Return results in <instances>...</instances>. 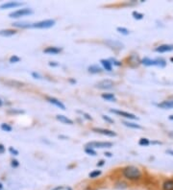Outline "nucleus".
Here are the masks:
<instances>
[{"label":"nucleus","instance_id":"20","mask_svg":"<svg viewBox=\"0 0 173 190\" xmlns=\"http://www.w3.org/2000/svg\"><path fill=\"white\" fill-rule=\"evenodd\" d=\"M13 27H17V28H23V29H26V28H31L32 23H28V22H15L12 24Z\"/></svg>","mask_w":173,"mask_h":190},{"label":"nucleus","instance_id":"1","mask_svg":"<svg viewBox=\"0 0 173 190\" xmlns=\"http://www.w3.org/2000/svg\"><path fill=\"white\" fill-rule=\"evenodd\" d=\"M122 175L126 180L136 182L142 179V172L139 167L135 165H128L123 168Z\"/></svg>","mask_w":173,"mask_h":190},{"label":"nucleus","instance_id":"8","mask_svg":"<svg viewBox=\"0 0 173 190\" xmlns=\"http://www.w3.org/2000/svg\"><path fill=\"white\" fill-rule=\"evenodd\" d=\"M154 50H155V52H158V53L170 52V51H173V44H162V45L157 46Z\"/></svg>","mask_w":173,"mask_h":190},{"label":"nucleus","instance_id":"18","mask_svg":"<svg viewBox=\"0 0 173 190\" xmlns=\"http://www.w3.org/2000/svg\"><path fill=\"white\" fill-rule=\"evenodd\" d=\"M101 97L103 99H105V100H107V101H110V102L116 101L115 95L114 93H102L101 94Z\"/></svg>","mask_w":173,"mask_h":190},{"label":"nucleus","instance_id":"37","mask_svg":"<svg viewBox=\"0 0 173 190\" xmlns=\"http://www.w3.org/2000/svg\"><path fill=\"white\" fill-rule=\"evenodd\" d=\"M5 153V147H4L3 144H0V154H4Z\"/></svg>","mask_w":173,"mask_h":190},{"label":"nucleus","instance_id":"26","mask_svg":"<svg viewBox=\"0 0 173 190\" xmlns=\"http://www.w3.org/2000/svg\"><path fill=\"white\" fill-rule=\"evenodd\" d=\"M132 16H133V17L135 18V19H137V20H141V19H142L143 18V13H139V12H137V11H134L133 13H132Z\"/></svg>","mask_w":173,"mask_h":190},{"label":"nucleus","instance_id":"31","mask_svg":"<svg viewBox=\"0 0 173 190\" xmlns=\"http://www.w3.org/2000/svg\"><path fill=\"white\" fill-rule=\"evenodd\" d=\"M110 61H111V64H112V65H116V66H120L121 64V61H118V60H115V59H110L109 60Z\"/></svg>","mask_w":173,"mask_h":190},{"label":"nucleus","instance_id":"4","mask_svg":"<svg viewBox=\"0 0 173 190\" xmlns=\"http://www.w3.org/2000/svg\"><path fill=\"white\" fill-rule=\"evenodd\" d=\"M86 147L88 148H99V149H104V148H111L113 147V143L109 141H91L86 144Z\"/></svg>","mask_w":173,"mask_h":190},{"label":"nucleus","instance_id":"27","mask_svg":"<svg viewBox=\"0 0 173 190\" xmlns=\"http://www.w3.org/2000/svg\"><path fill=\"white\" fill-rule=\"evenodd\" d=\"M0 128H1V130L4 131V132H12L13 128L9 125V124H6V123H3V124H1V126H0Z\"/></svg>","mask_w":173,"mask_h":190},{"label":"nucleus","instance_id":"11","mask_svg":"<svg viewBox=\"0 0 173 190\" xmlns=\"http://www.w3.org/2000/svg\"><path fill=\"white\" fill-rule=\"evenodd\" d=\"M46 99H47V101L50 104H52V105L58 107L59 108H61V110H63V111L65 110V106L60 100H58L57 98H55V97H46Z\"/></svg>","mask_w":173,"mask_h":190},{"label":"nucleus","instance_id":"2","mask_svg":"<svg viewBox=\"0 0 173 190\" xmlns=\"http://www.w3.org/2000/svg\"><path fill=\"white\" fill-rule=\"evenodd\" d=\"M34 13V11L30 8H22V9H18L16 11L12 12L9 16L11 18H19L22 16H30Z\"/></svg>","mask_w":173,"mask_h":190},{"label":"nucleus","instance_id":"23","mask_svg":"<svg viewBox=\"0 0 173 190\" xmlns=\"http://www.w3.org/2000/svg\"><path fill=\"white\" fill-rule=\"evenodd\" d=\"M155 61H156L157 65L160 66V67H165L166 65V61L163 58H157V59H155Z\"/></svg>","mask_w":173,"mask_h":190},{"label":"nucleus","instance_id":"6","mask_svg":"<svg viewBox=\"0 0 173 190\" xmlns=\"http://www.w3.org/2000/svg\"><path fill=\"white\" fill-rule=\"evenodd\" d=\"M115 85V83L113 82L112 80H109V79H106V80H102L100 81V82H98L95 87L97 88H100V89H110L112 88H114Z\"/></svg>","mask_w":173,"mask_h":190},{"label":"nucleus","instance_id":"48","mask_svg":"<svg viewBox=\"0 0 173 190\" xmlns=\"http://www.w3.org/2000/svg\"><path fill=\"white\" fill-rule=\"evenodd\" d=\"M170 61H173V58H171V59H170Z\"/></svg>","mask_w":173,"mask_h":190},{"label":"nucleus","instance_id":"3","mask_svg":"<svg viewBox=\"0 0 173 190\" xmlns=\"http://www.w3.org/2000/svg\"><path fill=\"white\" fill-rule=\"evenodd\" d=\"M56 24V21L54 19H45L41 20L40 22L32 23L31 28H37V29H48V28L53 27Z\"/></svg>","mask_w":173,"mask_h":190},{"label":"nucleus","instance_id":"22","mask_svg":"<svg viewBox=\"0 0 173 190\" xmlns=\"http://www.w3.org/2000/svg\"><path fill=\"white\" fill-rule=\"evenodd\" d=\"M124 126L131 128V129H142V126H139L137 123H133V122H129V121H123Z\"/></svg>","mask_w":173,"mask_h":190},{"label":"nucleus","instance_id":"35","mask_svg":"<svg viewBox=\"0 0 173 190\" xmlns=\"http://www.w3.org/2000/svg\"><path fill=\"white\" fill-rule=\"evenodd\" d=\"M32 76L34 78H36V79H41V76L39 73H37V72H33L32 73Z\"/></svg>","mask_w":173,"mask_h":190},{"label":"nucleus","instance_id":"33","mask_svg":"<svg viewBox=\"0 0 173 190\" xmlns=\"http://www.w3.org/2000/svg\"><path fill=\"white\" fill-rule=\"evenodd\" d=\"M102 118H103V119H104L106 122L110 123V124H113V123H115L114 119H112V118H110L109 116H107V115H102Z\"/></svg>","mask_w":173,"mask_h":190},{"label":"nucleus","instance_id":"42","mask_svg":"<svg viewBox=\"0 0 173 190\" xmlns=\"http://www.w3.org/2000/svg\"><path fill=\"white\" fill-rule=\"evenodd\" d=\"M150 143H152V144H159V145H161V144H162V142H161V141H152V142H150Z\"/></svg>","mask_w":173,"mask_h":190},{"label":"nucleus","instance_id":"41","mask_svg":"<svg viewBox=\"0 0 173 190\" xmlns=\"http://www.w3.org/2000/svg\"><path fill=\"white\" fill-rule=\"evenodd\" d=\"M166 153L173 156V150H166Z\"/></svg>","mask_w":173,"mask_h":190},{"label":"nucleus","instance_id":"29","mask_svg":"<svg viewBox=\"0 0 173 190\" xmlns=\"http://www.w3.org/2000/svg\"><path fill=\"white\" fill-rule=\"evenodd\" d=\"M85 152H86V154L90 155V156H96L95 150L92 149V148H88V147H86V148H85Z\"/></svg>","mask_w":173,"mask_h":190},{"label":"nucleus","instance_id":"14","mask_svg":"<svg viewBox=\"0 0 173 190\" xmlns=\"http://www.w3.org/2000/svg\"><path fill=\"white\" fill-rule=\"evenodd\" d=\"M56 119L59 120L60 122L64 123V124H67V125H72L73 124V121L71 119H69L67 116H64V115H62V114L56 115Z\"/></svg>","mask_w":173,"mask_h":190},{"label":"nucleus","instance_id":"9","mask_svg":"<svg viewBox=\"0 0 173 190\" xmlns=\"http://www.w3.org/2000/svg\"><path fill=\"white\" fill-rule=\"evenodd\" d=\"M62 48L61 47H57V46H48L43 50V53L45 54H49V55H57L59 53L62 52Z\"/></svg>","mask_w":173,"mask_h":190},{"label":"nucleus","instance_id":"38","mask_svg":"<svg viewBox=\"0 0 173 190\" xmlns=\"http://www.w3.org/2000/svg\"><path fill=\"white\" fill-rule=\"evenodd\" d=\"M83 113V115H85V117L87 118L88 120H91L92 118H91V116L90 115V114H88V113H85V112H82Z\"/></svg>","mask_w":173,"mask_h":190},{"label":"nucleus","instance_id":"46","mask_svg":"<svg viewBox=\"0 0 173 190\" xmlns=\"http://www.w3.org/2000/svg\"><path fill=\"white\" fill-rule=\"evenodd\" d=\"M2 104H3V103H2V101H1V99H0V107L2 106Z\"/></svg>","mask_w":173,"mask_h":190},{"label":"nucleus","instance_id":"47","mask_svg":"<svg viewBox=\"0 0 173 190\" xmlns=\"http://www.w3.org/2000/svg\"><path fill=\"white\" fill-rule=\"evenodd\" d=\"M2 187H3V185H2V183H0V189H2Z\"/></svg>","mask_w":173,"mask_h":190},{"label":"nucleus","instance_id":"17","mask_svg":"<svg viewBox=\"0 0 173 190\" xmlns=\"http://www.w3.org/2000/svg\"><path fill=\"white\" fill-rule=\"evenodd\" d=\"M16 34V30H12V29L0 30V36H2V37H12Z\"/></svg>","mask_w":173,"mask_h":190},{"label":"nucleus","instance_id":"7","mask_svg":"<svg viewBox=\"0 0 173 190\" xmlns=\"http://www.w3.org/2000/svg\"><path fill=\"white\" fill-rule=\"evenodd\" d=\"M92 131L94 132H97V134H101L103 135H107V136H111V137L116 136V132H115L114 131L108 130V129H103V128H93Z\"/></svg>","mask_w":173,"mask_h":190},{"label":"nucleus","instance_id":"28","mask_svg":"<svg viewBox=\"0 0 173 190\" xmlns=\"http://www.w3.org/2000/svg\"><path fill=\"white\" fill-rule=\"evenodd\" d=\"M139 144L141 145V146H148L149 144H150V141H149L148 138H145V137H142V138L139 139Z\"/></svg>","mask_w":173,"mask_h":190},{"label":"nucleus","instance_id":"21","mask_svg":"<svg viewBox=\"0 0 173 190\" xmlns=\"http://www.w3.org/2000/svg\"><path fill=\"white\" fill-rule=\"evenodd\" d=\"M141 63L146 66H152V65H157L156 64V61L155 60H152V59H149V58H144L142 60Z\"/></svg>","mask_w":173,"mask_h":190},{"label":"nucleus","instance_id":"30","mask_svg":"<svg viewBox=\"0 0 173 190\" xmlns=\"http://www.w3.org/2000/svg\"><path fill=\"white\" fill-rule=\"evenodd\" d=\"M9 61H10V63H11V64H16V63H18V61H20V58H18V57H17V56H16V55H13Z\"/></svg>","mask_w":173,"mask_h":190},{"label":"nucleus","instance_id":"5","mask_svg":"<svg viewBox=\"0 0 173 190\" xmlns=\"http://www.w3.org/2000/svg\"><path fill=\"white\" fill-rule=\"evenodd\" d=\"M111 112L115 113V114H118L121 117H124V118H128V119H132V120H136V119H139V118L136 116L133 113H130L127 111H119V110H115V108H111L110 110Z\"/></svg>","mask_w":173,"mask_h":190},{"label":"nucleus","instance_id":"15","mask_svg":"<svg viewBox=\"0 0 173 190\" xmlns=\"http://www.w3.org/2000/svg\"><path fill=\"white\" fill-rule=\"evenodd\" d=\"M163 190H173V179H168L163 182Z\"/></svg>","mask_w":173,"mask_h":190},{"label":"nucleus","instance_id":"12","mask_svg":"<svg viewBox=\"0 0 173 190\" xmlns=\"http://www.w3.org/2000/svg\"><path fill=\"white\" fill-rule=\"evenodd\" d=\"M104 43L107 44L109 47H111V48H122L123 47V44L122 43H120L119 41H116V40H107L104 41Z\"/></svg>","mask_w":173,"mask_h":190},{"label":"nucleus","instance_id":"32","mask_svg":"<svg viewBox=\"0 0 173 190\" xmlns=\"http://www.w3.org/2000/svg\"><path fill=\"white\" fill-rule=\"evenodd\" d=\"M9 152H10V154L13 156H18V151L13 148V147H10V148H9Z\"/></svg>","mask_w":173,"mask_h":190},{"label":"nucleus","instance_id":"40","mask_svg":"<svg viewBox=\"0 0 173 190\" xmlns=\"http://www.w3.org/2000/svg\"><path fill=\"white\" fill-rule=\"evenodd\" d=\"M49 65H50V66H58V64L55 63V61H50V63H49Z\"/></svg>","mask_w":173,"mask_h":190},{"label":"nucleus","instance_id":"34","mask_svg":"<svg viewBox=\"0 0 173 190\" xmlns=\"http://www.w3.org/2000/svg\"><path fill=\"white\" fill-rule=\"evenodd\" d=\"M11 165H12V167L16 168V167H17L18 165H19V163H18V161H17L16 159H13V160H12Z\"/></svg>","mask_w":173,"mask_h":190},{"label":"nucleus","instance_id":"44","mask_svg":"<svg viewBox=\"0 0 173 190\" xmlns=\"http://www.w3.org/2000/svg\"><path fill=\"white\" fill-rule=\"evenodd\" d=\"M69 83H71V84H76V80H73V79H69Z\"/></svg>","mask_w":173,"mask_h":190},{"label":"nucleus","instance_id":"43","mask_svg":"<svg viewBox=\"0 0 173 190\" xmlns=\"http://www.w3.org/2000/svg\"><path fill=\"white\" fill-rule=\"evenodd\" d=\"M105 156H108V158H111V156H112V154L109 153V152H106V153H105Z\"/></svg>","mask_w":173,"mask_h":190},{"label":"nucleus","instance_id":"19","mask_svg":"<svg viewBox=\"0 0 173 190\" xmlns=\"http://www.w3.org/2000/svg\"><path fill=\"white\" fill-rule=\"evenodd\" d=\"M88 72L92 73V74H96V73H101L102 72V68L100 66H98L97 64H92L91 66H88Z\"/></svg>","mask_w":173,"mask_h":190},{"label":"nucleus","instance_id":"25","mask_svg":"<svg viewBox=\"0 0 173 190\" xmlns=\"http://www.w3.org/2000/svg\"><path fill=\"white\" fill-rule=\"evenodd\" d=\"M116 31H118V33H120V34L125 35V36H127V35L130 34V31L127 29V28H125V27H118V28H116Z\"/></svg>","mask_w":173,"mask_h":190},{"label":"nucleus","instance_id":"13","mask_svg":"<svg viewBox=\"0 0 173 190\" xmlns=\"http://www.w3.org/2000/svg\"><path fill=\"white\" fill-rule=\"evenodd\" d=\"M158 107L163 108V110H171L173 108V100H166L162 103L158 104Z\"/></svg>","mask_w":173,"mask_h":190},{"label":"nucleus","instance_id":"10","mask_svg":"<svg viewBox=\"0 0 173 190\" xmlns=\"http://www.w3.org/2000/svg\"><path fill=\"white\" fill-rule=\"evenodd\" d=\"M23 5L22 2H17V1H9L7 3H4L2 5H0V9H10V8H16V7H20Z\"/></svg>","mask_w":173,"mask_h":190},{"label":"nucleus","instance_id":"39","mask_svg":"<svg viewBox=\"0 0 173 190\" xmlns=\"http://www.w3.org/2000/svg\"><path fill=\"white\" fill-rule=\"evenodd\" d=\"M104 164H105V161L104 160H100L99 162L97 163V166H98V167H100V166H103Z\"/></svg>","mask_w":173,"mask_h":190},{"label":"nucleus","instance_id":"36","mask_svg":"<svg viewBox=\"0 0 173 190\" xmlns=\"http://www.w3.org/2000/svg\"><path fill=\"white\" fill-rule=\"evenodd\" d=\"M9 112H10V113H23L24 111H17V110H10V111H9Z\"/></svg>","mask_w":173,"mask_h":190},{"label":"nucleus","instance_id":"24","mask_svg":"<svg viewBox=\"0 0 173 190\" xmlns=\"http://www.w3.org/2000/svg\"><path fill=\"white\" fill-rule=\"evenodd\" d=\"M101 173L102 172L100 170H93L92 172H91L90 174H88V177H90L91 179H96L101 175Z\"/></svg>","mask_w":173,"mask_h":190},{"label":"nucleus","instance_id":"45","mask_svg":"<svg viewBox=\"0 0 173 190\" xmlns=\"http://www.w3.org/2000/svg\"><path fill=\"white\" fill-rule=\"evenodd\" d=\"M168 118H169V120H172V121H173V115H170Z\"/></svg>","mask_w":173,"mask_h":190},{"label":"nucleus","instance_id":"16","mask_svg":"<svg viewBox=\"0 0 173 190\" xmlns=\"http://www.w3.org/2000/svg\"><path fill=\"white\" fill-rule=\"evenodd\" d=\"M100 63H101V64H102V66H103V68H104L105 70L109 71V72H110V71L113 70V65H112L111 61H110L109 60L103 59V60L100 61Z\"/></svg>","mask_w":173,"mask_h":190}]
</instances>
